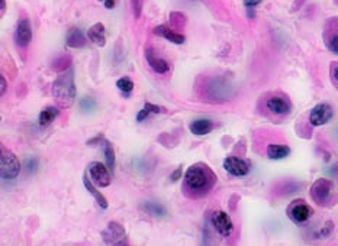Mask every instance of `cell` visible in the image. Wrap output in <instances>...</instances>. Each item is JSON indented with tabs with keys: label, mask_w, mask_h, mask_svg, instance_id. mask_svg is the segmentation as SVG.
<instances>
[{
	"label": "cell",
	"mask_w": 338,
	"mask_h": 246,
	"mask_svg": "<svg viewBox=\"0 0 338 246\" xmlns=\"http://www.w3.org/2000/svg\"><path fill=\"white\" fill-rule=\"evenodd\" d=\"M261 3V0H244V6L247 9H254L255 6H258Z\"/></svg>",
	"instance_id": "obj_31"
},
{
	"label": "cell",
	"mask_w": 338,
	"mask_h": 246,
	"mask_svg": "<svg viewBox=\"0 0 338 246\" xmlns=\"http://www.w3.org/2000/svg\"><path fill=\"white\" fill-rule=\"evenodd\" d=\"M87 41H86L85 34L79 28H71L67 34V45L71 48H83Z\"/></svg>",
	"instance_id": "obj_19"
},
{
	"label": "cell",
	"mask_w": 338,
	"mask_h": 246,
	"mask_svg": "<svg viewBox=\"0 0 338 246\" xmlns=\"http://www.w3.org/2000/svg\"><path fill=\"white\" fill-rule=\"evenodd\" d=\"M144 55H145V60H147L148 65L154 70V73H157V74H166V73L170 71L169 62L164 58H160L151 48H145Z\"/></svg>",
	"instance_id": "obj_14"
},
{
	"label": "cell",
	"mask_w": 338,
	"mask_h": 246,
	"mask_svg": "<svg viewBox=\"0 0 338 246\" xmlns=\"http://www.w3.org/2000/svg\"><path fill=\"white\" fill-rule=\"evenodd\" d=\"M100 141H103V136H102V135H97L96 138H93V139L87 141V145H89V146H90V145L93 146L94 144H97V142H100Z\"/></svg>",
	"instance_id": "obj_33"
},
{
	"label": "cell",
	"mask_w": 338,
	"mask_h": 246,
	"mask_svg": "<svg viewBox=\"0 0 338 246\" xmlns=\"http://www.w3.org/2000/svg\"><path fill=\"white\" fill-rule=\"evenodd\" d=\"M166 112H167L166 107H161L153 103H145L142 110H139V113L136 115V122H144L151 115H158V113H166Z\"/></svg>",
	"instance_id": "obj_20"
},
{
	"label": "cell",
	"mask_w": 338,
	"mask_h": 246,
	"mask_svg": "<svg viewBox=\"0 0 338 246\" xmlns=\"http://www.w3.org/2000/svg\"><path fill=\"white\" fill-rule=\"evenodd\" d=\"M70 64H71V57H68V55H63V57H58V58L54 61L52 68H54L55 71H61V73H63V71L68 70Z\"/></svg>",
	"instance_id": "obj_25"
},
{
	"label": "cell",
	"mask_w": 338,
	"mask_h": 246,
	"mask_svg": "<svg viewBox=\"0 0 338 246\" xmlns=\"http://www.w3.org/2000/svg\"><path fill=\"white\" fill-rule=\"evenodd\" d=\"M203 94L208 102L212 103H224L234 97L235 87L228 79L224 77H211L206 79V82L202 87Z\"/></svg>",
	"instance_id": "obj_3"
},
{
	"label": "cell",
	"mask_w": 338,
	"mask_h": 246,
	"mask_svg": "<svg viewBox=\"0 0 338 246\" xmlns=\"http://www.w3.org/2000/svg\"><path fill=\"white\" fill-rule=\"evenodd\" d=\"M99 1H103L106 9H113L115 7V0H99Z\"/></svg>",
	"instance_id": "obj_35"
},
{
	"label": "cell",
	"mask_w": 338,
	"mask_h": 246,
	"mask_svg": "<svg viewBox=\"0 0 338 246\" xmlns=\"http://www.w3.org/2000/svg\"><path fill=\"white\" fill-rule=\"evenodd\" d=\"M6 87H7V84H6L4 77H3V76H0V93H1V96H3V94H4V91H6Z\"/></svg>",
	"instance_id": "obj_34"
},
{
	"label": "cell",
	"mask_w": 338,
	"mask_h": 246,
	"mask_svg": "<svg viewBox=\"0 0 338 246\" xmlns=\"http://www.w3.org/2000/svg\"><path fill=\"white\" fill-rule=\"evenodd\" d=\"M89 175L93 181L94 185L97 187H109L112 183V177H111V169L109 166L102 163H90L89 164Z\"/></svg>",
	"instance_id": "obj_7"
},
{
	"label": "cell",
	"mask_w": 338,
	"mask_h": 246,
	"mask_svg": "<svg viewBox=\"0 0 338 246\" xmlns=\"http://www.w3.org/2000/svg\"><path fill=\"white\" fill-rule=\"evenodd\" d=\"M213 127H215V124L209 119H198V121H193L189 124V130L198 136H203V135L211 133Z\"/></svg>",
	"instance_id": "obj_17"
},
{
	"label": "cell",
	"mask_w": 338,
	"mask_h": 246,
	"mask_svg": "<svg viewBox=\"0 0 338 246\" xmlns=\"http://www.w3.org/2000/svg\"><path fill=\"white\" fill-rule=\"evenodd\" d=\"M102 239L108 245H127V232L118 222H109L106 229L102 232Z\"/></svg>",
	"instance_id": "obj_6"
},
{
	"label": "cell",
	"mask_w": 338,
	"mask_h": 246,
	"mask_svg": "<svg viewBox=\"0 0 338 246\" xmlns=\"http://www.w3.org/2000/svg\"><path fill=\"white\" fill-rule=\"evenodd\" d=\"M142 6H144V0H131V9H132V13H134L135 19L141 18Z\"/></svg>",
	"instance_id": "obj_30"
},
{
	"label": "cell",
	"mask_w": 338,
	"mask_h": 246,
	"mask_svg": "<svg viewBox=\"0 0 338 246\" xmlns=\"http://www.w3.org/2000/svg\"><path fill=\"white\" fill-rule=\"evenodd\" d=\"M141 210H144L147 214L153 216V217H164L167 214V210L158 203H153V202H145L141 205Z\"/></svg>",
	"instance_id": "obj_23"
},
{
	"label": "cell",
	"mask_w": 338,
	"mask_h": 246,
	"mask_svg": "<svg viewBox=\"0 0 338 246\" xmlns=\"http://www.w3.org/2000/svg\"><path fill=\"white\" fill-rule=\"evenodd\" d=\"M333 76H334V79L338 82V62L333 67Z\"/></svg>",
	"instance_id": "obj_37"
},
{
	"label": "cell",
	"mask_w": 338,
	"mask_h": 246,
	"mask_svg": "<svg viewBox=\"0 0 338 246\" xmlns=\"http://www.w3.org/2000/svg\"><path fill=\"white\" fill-rule=\"evenodd\" d=\"M6 10V0H0V15L3 16Z\"/></svg>",
	"instance_id": "obj_36"
},
{
	"label": "cell",
	"mask_w": 338,
	"mask_h": 246,
	"mask_svg": "<svg viewBox=\"0 0 338 246\" xmlns=\"http://www.w3.org/2000/svg\"><path fill=\"white\" fill-rule=\"evenodd\" d=\"M291 154V148L288 145H282V144H270L267 146V157L270 160L279 161V160H285L288 155Z\"/></svg>",
	"instance_id": "obj_18"
},
{
	"label": "cell",
	"mask_w": 338,
	"mask_h": 246,
	"mask_svg": "<svg viewBox=\"0 0 338 246\" xmlns=\"http://www.w3.org/2000/svg\"><path fill=\"white\" fill-rule=\"evenodd\" d=\"M334 116V110L331 107V104L328 103H319L316 104L311 113H309V123L312 126H322V124H327L333 119Z\"/></svg>",
	"instance_id": "obj_11"
},
{
	"label": "cell",
	"mask_w": 338,
	"mask_h": 246,
	"mask_svg": "<svg viewBox=\"0 0 338 246\" xmlns=\"http://www.w3.org/2000/svg\"><path fill=\"white\" fill-rule=\"evenodd\" d=\"M21 172V163L15 154L1 148L0 157V175L3 180H15Z\"/></svg>",
	"instance_id": "obj_4"
},
{
	"label": "cell",
	"mask_w": 338,
	"mask_h": 246,
	"mask_svg": "<svg viewBox=\"0 0 338 246\" xmlns=\"http://www.w3.org/2000/svg\"><path fill=\"white\" fill-rule=\"evenodd\" d=\"M154 34L157 37H161L167 41L173 42V43H177V45H181L184 42V35L183 34H179L176 32L174 29H171L167 25H160V26H156L154 28Z\"/></svg>",
	"instance_id": "obj_15"
},
{
	"label": "cell",
	"mask_w": 338,
	"mask_h": 246,
	"mask_svg": "<svg viewBox=\"0 0 338 246\" xmlns=\"http://www.w3.org/2000/svg\"><path fill=\"white\" fill-rule=\"evenodd\" d=\"M76 84L73 70L63 71L52 84V96L61 107H70L76 100Z\"/></svg>",
	"instance_id": "obj_2"
},
{
	"label": "cell",
	"mask_w": 338,
	"mask_h": 246,
	"mask_svg": "<svg viewBox=\"0 0 338 246\" xmlns=\"http://www.w3.org/2000/svg\"><path fill=\"white\" fill-rule=\"evenodd\" d=\"M170 19H171V25H173L174 28H181V26H184V23H186V16H184L183 13H180V12H173V13H170Z\"/></svg>",
	"instance_id": "obj_28"
},
{
	"label": "cell",
	"mask_w": 338,
	"mask_h": 246,
	"mask_svg": "<svg viewBox=\"0 0 338 246\" xmlns=\"http://www.w3.org/2000/svg\"><path fill=\"white\" fill-rule=\"evenodd\" d=\"M13 40L15 43L19 48H26L31 41H32V26L28 18H21L16 23V29L13 34Z\"/></svg>",
	"instance_id": "obj_10"
},
{
	"label": "cell",
	"mask_w": 338,
	"mask_h": 246,
	"mask_svg": "<svg viewBox=\"0 0 338 246\" xmlns=\"http://www.w3.org/2000/svg\"><path fill=\"white\" fill-rule=\"evenodd\" d=\"M224 168L228 174L234 177H244L250 172V165L247 161L238 157H226L224 160Z\"/></svg>",
	"instance_id": "obj_13"
},
{
	"label": "cell",
	"mask_w": 338,
	"mask_h": 246,
	"mask_svg": "<svg viewBox=\"0 0 338 246\" xmlns=\"http://www.w3.org/2000/svg\"><path fill=\"white\" fill-rule=\"evenodd\" d=\"M87 38L97 46H105L106 45V31L103 23L97 22L94 23L89 31H87Z\"/></svg>",
	"instance_id": "obj_16"
},
{
	"label": "cell",
	"mask_w": 338,
	"mask_h": 246,
	"mask_svg": "<svg viewBox=\"0 0 338 246\" xmlns=\"http://www.w3.org/2000/svg\"><path fill=\"white\" fill-rule=\"evenodd\" d=\"M286 213L292 219V222H295L297 225H302V223H305V222H308L311 219L314 210H312L311 205H306L303 200H295V202H292L289 205Z\"/></svg>",
	"instance_id": "obj_9"
},
{
	"label": "cell",
	"mask_w": 338,
	"mask_h": 246,
	"mask_svg": "<svg viewBox=\"0 0 338 246\" xmlns=\"http://www.w3.org/2000/svg\"><path fill=\"white\" fill-rule=\"evenodd\" d=\"M103 146H105V158H106V165L109 166L111 171H113V166H115V151H113V146L109 141L103 139Z\"/></svg>",
	"instance_id": "obj_24"
},
{
	"label": "cell",
	"mask_w": 338,
	"mask_h": 246,
	"mask_svg": "<svg viewBox=\"0 0 338 246\" xmlns=\"http://www.w3.org/2000/svg\"><path fill=\"white\" fill-rule=\"evenodd\" d=\"M83 183H85L86 190L93 196V199L96 200V203L100 205L102 208H108V200L105 199V196H103L102 193H99V191L94 188L93 181L89 180V175H87V174H85V177H83Z\"/></svg>",
	"instance_id": "obj_21"
},
{
	"label": "cell",
	"mask_w": 338,
	"mask_h": 246,
	"mask_svg": "<svg viewBox=\"0 0 338 246\" xmlns=\"http://www.w3.org/2000/svg\"><path fill=\"white\" fill-rule=\"evenodd\" d=\"M334 190V184L327 178H318L311 187V199L319 205L328 203Z\"/></svg>",
	"instance_id": "obj_5"
},
{
	"label": "cell",
	"mask_w": 338,
	"mask_h": 246,
	"mask_svg": "<svg viewBox=\"0 0 338 246\" xmlns=\"http://www.w3.org/2000/svg\"><path fill=\"white\" fill-rule=\"evenodd\" d=\"M211 222L215 227V230L224 236V238H228L232 235V230H234V225H232V220L229 217L228 213H225L224 210H215L212 213L211 216Z\"/></svg>",
	"instance_id": "obj_8"
},
{
	"label": "cell",
	"mask_w": 338,
	"mask_h": 246,
	"mask_svg": "<svg viewBox=\"0 0 338 246\" xmlns=\"http://www.w3.org/2000/svg\"><path fill=\"white\" fill-rule=\"evenodd\" d=\"M116 87H118L122 93L128 94V93H131V91L134 90V82H132L131 79H128V77H122V79H119V80L116 82Z\"/></svg>",
	"instance_id": "obj_26"
},
{
	"label": "cell",
	"mask_w": 338,
	"mask_h": 246,
	"mask_svg": "<svg viewBox=\"0 0 338 246\" xmlns=\"http://www.w3.org/2000/svg\"><path fill=\"white\" fill-rule=\"evenodd\" d=\"M184 191L187 196L199 199L206 196L216 184V175L206 164L198 163L190 165L186 169L184 178Z\"/></svg>",
	"instance_id": "obj_1"
},
{
	"label": "cell",
	"mask_w": 338,
	"mask_h": 246,
	"mask_svg": "<svg viewBox=\"0 0 338 246\" xmlns=\"http://www.w3.org/2000/svg\"><path fill=\"white\" fill-rule=\"evenodd\" d=\"M60 115V110L57 106H46L40 113V124L41 126H48L55 121V118Z\"/></svg>",
	"instance_id": "obj_22"
},
{
	"label": "cell",
	"mask_w": 338,
	"mask_h": 246,
	"mask_svg": "<svg viewBox=\"0 0 338 246\" xmlns=\"http://www.w3.org/2000/svg\"><path fill=\"white\" fill-rule=\"evenodd\" d=\"M180 177H181V166H179L174 172H171L170 180L171 181H177V180H180Z\"/></svg>",
	"instance_id": "obj_32"
},
{
	"label": "cell",
	"mask_w": 338,
	"mask_h": 246,
	"mask_svg": "<svg viewBox=\"0 0 338 246\" xmlns=\"http://www.w3.org/2000/svg\"><path fill=\"white\" fill-rule=\"evenodd\" d=\"M325 42H327V48L333 54H338V32H333V34L327 35Z\"/></svg>",
	"instance_id": "obj_27"
},
{
	"label": "cell",
	"mask_w": 338,
	"mask_h": 246,
	"mask_svg": "<svg viewBox=\"0 0 338 246\" xmlns=\"http://www.w3.org/2000/svg\"><path fill=\"white\" fill-rule=\"evenodd\" d=\"M266 109L274 116H288L292 112V103L283 96H271L266 100Z\"/></svg>",
	"instance_id": "obj_12"
},
{
	"label": "cell",
	"mask_w": 338,
	"mask_h": 246,
	"mask_svg": "<svg viewBox=\"0 0 338 246\" xmlns=\"http://www.w3.org/2000/svg\"><path fill=\"white\" fill-rule=\"evenodd\" d=\"M80 109H82V112H85V113H87V112H93V110L96 109V102H94V99H91V97H83V99L80 100Z\"/></svg>",
	"instance_id": "obj_29"
}]
</instances>
